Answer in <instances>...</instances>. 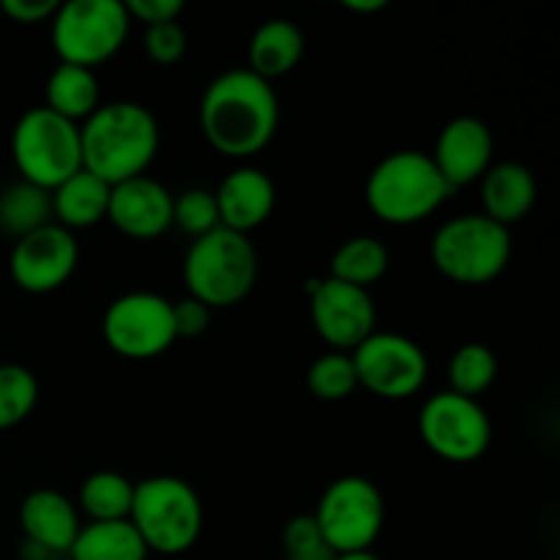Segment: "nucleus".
Instances as JSON below:
<instances>
[{"label":"nucleus","instance_id":"13","mask_svg":"<svg viewBox=\"0 0 560 560\" xmlns=\"http://www.w3.org/2000/svg\"><path fill=\"white\" fill-rule=\"evenodd\" d=\"M310 312L317 337L337 353H353L366 337L375 334V304L370 293L339 279H312Z\"/></svg>","mask_w":560,"mask_h":560},{"label":"nucleus","instance_id":"18","mask_svg":"<svg viewBox=\"0 0 560 560\" xmlns=\"http://www.w3.org/2000/svg\"><path fill=\"white\" fill-rule=\"evenodd\" d=\"M20 525L25 541L49 556H66L82 528L74 503L55 490L31 492L20 506Z\"/></svg>","mask_w":560,"mask_h":560},{"label":"nucleus","instance_id":"32","mask_svg":"<svg viewBox=\"0 0 560 560\" xmlns=\"http://www.w3.org/2000/svg\"><path fill=\"white\" fill-rule=\"evenodd\" d=\"M186 33L178 22H164V25H153L145 31V52L153 63L173 66L186 55Z\"/></svg>","mask_w":560,"mask_h":560},{"label":"nucleus","instance_id":"29","mask_svg":"<svg viewBox=\"0 0 560 560\" xmlns=\"http://www.w3.org/2000/svg\"><path fill=\"white\" fill-rule=\"evenodd\" d=\"M306 386H310L312 397L323 399V402H339V399L350 397L359 388V377H355V366L350 353H326L315 359V364L306 372Z\"/></svg>","mask_w":560,"mask_h":560},{"label":"nucleus","instance_id":"20","mask_svg":"<svg viewBox=\"0 0 560 560\" xmlns=\"http://www.w3.org/2000/svg\"><path fill=\"white\" fill-rule=\"evenodd\" d=\"M304 58V33L290 20H268L249 42V71L271 82L290 74Z\"/></svg>","mask_w":560,"mask_h":560},{"label":"nucleus","instance_id":"4","mask_svg":"<svg viewBox=\"0 0 560 560\" xmlns=\"http://www.w3.org/2000/svg\"><path fill=\"white\" fill-rule=\"evenodd\" d=\"M452 195L424 151H397L377 162L366 180L370 211L386 224H419Z\"/></svg>","mask_w":560,"mask_h":560},{"label":"nucleus","instance_id":"22","mask_svg":"<svg viewBox=\"0 0 560 560\" xmlns=\"http://www.w3.org/2000/svg\"><path fill=\"white\" fill-rule=\"evenodd\" d=\"M47 109L71 124H85L102 107V88L93 69L60 63L47 80Z\"/></svg>","mask_w":560,"mask_h":560},{"label":"nucleus","instance_id":"24","mask_svg":"<svg viewBox=\"0 0 560 560\" xmlns=\"http://www.w3.org/2000/svg\"><path fill=\"white\" fill-rule=\"evenodd\" d=\"M47 224H52V191L25 180L0 191V233L20 241Z\"/></svg>","mask_w":560,"mask_h":560},{"label":"nucleus","instance_id":"26","mask_svg":"<svg viewBox=\"0 0 560 560\" xmlns=\"http://www.w3.org/2000/svg\"><path fill=\"white\" fill-rule=\"evenodd\" d=\"M131 501H135V485L124 474L115 470H98L82 481L80 506L91 517V523H118L129 520Z\"/></svg>","mask_w":560,"mask_h":560},{"label":"nucleus","instance_id":"12","mask_svg":"<svg viewBox=\"0 0 560 560\" xmlns=\"http://www.w3.org/2000/svg\"><path fill=\"white\" fill-rule=\"evenodd\" d=\"M359 386L381 399H408L424 388L430 364L413 339L402 334H372L350 353Z\"/></svg>","mask_w":560,"mask_h":560},{"label":"nucleus","instance_id":"14","mask_svg":"<svg viewBox=\"0 0 560 560\" xmlns=\"http://www.w3.org/2000/svg\"><path fill=\"white\" fill-rule=\"evenodd\" d=\"M80 262V244L74 233L60 224H47L14 244L9 260L11 279L20 290L33 295L63 288Z\"/></svg>","mask_w":560,"mask_h":560},{"label":"nucleus","instance_id":"10","mask_svg":"<svg viewBox=\"0 0 560 560\" xmlns=\"http://www.w3.org/2000/svg\"><path fill=\"white\" fill-rule=\"evenodd\" d=\"M102 334L109 350L131 361L162 355L175 342L173 301L159 293H126L107 306Z\"/></svg>","mask_w":560,"mask_h":560},{"label":"nucleus","instance_id":"1","mask_svg":"<svg viewBox=\"0 0 560 560\" xmlns=\"http://www.w3.org/2000/svg\"><path fill=\"white\" fill-rule=\"evenodd\" d=\"M279 126V98L271 82L249 69L219 74L200 102L202 137L222 156L249 159L268 148Z\"/></svg>","mask_w":560,"mask_h":560},{"label":"nucleus","instance_id":"6","mask_svg":"<svg viewBox=\"0 0 560 560\" xmlns=\"http://www.w3.org/2000/svg\"><path fill=\"white\" fill-rule=\"evenodd\" d=\"M11 153L25 184L55 191L82 170L80 126L55 115L44 104L33 107L11 131Z\"/></svg>","mask_w":560,"mask_h":560},{"label":"nucleus","instance_id":"3","mask_svg":"<svg viewBox=\"0 0 560 560\" xmlns=\"http://www.w3.org/2000/svg\"><path fill=\"white\" fill-rule=\"evenodd\" d=\"M257 249L249 235L217 228L191 241L184 257V282L191 299L202 301L208 310H224L244 301L255 290Z\"/></svg>","mask_w":560,"mask_h":560},{"label":"nucleus","instance_id":"17","mask_svg":"<svg viewBox=\"0 0 560 560\" xmlns=\"http://www.w3.org/2000/svg\"><path fill=\"white\" fill-rule=\"evenodd\" d=\"M219 211V228L249 235L268 222L277 206V186L262 170L238 167L213 191Z\"/></svg>","mask_w":560,"mask_h":560},{"label":"nucleus","instance_id":"8","mask_svg":"<svg viewBox=\"0 0 560 560\" xmlns=\"http://www.w3.org/2000/svg\"><path fill=\"white\" fill-rule=\"evenodd\" d=\"M129 27L120 0H71L52 16V47L60 63L93 69L124 47Z\"/></svg>","mask_w":560,"mask_h":560},{"label":"nucleus","instance_id":"25","mask_svg":"<svg viewBox=\"0 0 560 560\" xmlns=\"http://www.w3.org/2000/svg\"><path fill=\"white\" fill-rule=\"evenodd\" d=\"M388 271V249L372 235L345 241L331 257V279L366 290Z\"/></svg>","mask_w":560,"mask_h":560},{"label":"nucleus","instance_id":"28","mask_svg":"<svg viewBox=\"0 0 560 560\" xmlns=\"http://www.w3.org/2000/svg\"><path fill=\"white\" fill-rule=\"evenodd\" d=\"M38 402V381L27 366L0 364V432L22 424Z\"/></svg>","mask_w":560,"mask_h":560},{"label":"nucleus","instance_id":"38","mask_svg":"<svg viewBox=\"0 0 560 560\" xmlns=\"http://www.w3.org/2000/svg\"><path fill=\"white\" fill-rule=\"evenodd\" d=\"M49 560H58V558H49Z\"/></svg>","mask_w":560,"mask_h":560},{"label":"nucleus","instance_id":"19","mask_svg":"<svg viewBox=\"0 0 560 560\" xmlns=\"http://www.w3.org/2000/svg\"><path fill=\"white\" fill-rule=\"evenodd\" d=\"M481 202L485 217L501 228L523 222L536 202V178L525 164L501 162L492 164L481 178Z\"/></svg>","mask_w":560,"mask_h":560},{"label":"nucleus","instance_id":"31","mask_svg":"<svg viewBox=\"0 0 560 560\" xmlns=\"http://www.w3.org/2000/svg\"><path fill=\"white\" fill-rule=\"evenodd\" d=\"M284 560H334L337 552L326 545L312 514H301L284 525Z\"/></svg>","mask_w":560,"mask_h":560},{"label":"nucleus","instance_id":"16","mask_svg":"<svg viewBox=\"0 0 560 560\" xmlns=\"http://www.w3.org/2000/svg\"><path fill=\"white\" fill-rule=\"evenodd\" d=\"M107 219L129 238H159L173 228V195L148 175L124 180L109 189Z\"/></svg>","mask_w":560,"mask_h":560},{"label":"nucleus","instance_id":"7","mask_svg":"<svg viewBox=\"0 0 560 560\" xmlns=\"http://www.w3.org/2000/svg\"><path fill=\"white\" fill-rule=\"evenodd\" d=\"M512 257V235L485 213H463L432 238V262L457 284H487L503 273Z\"/></svg>","mask_w":560,"mask_h":560},{"label":"nucleus","instance_id":"30","mask_svg":"<svg viewBox=\"0 0 560 560\" xmlns=\"http://www.w3.org/2000/svg\"><path fill=\"white\" fill-rule=\"evenodd\" d=\"M173 224L184 233L200 235L211 233L219 228L217 197L208 189H186L184 195L173 197Z\"/></svg>","mask_w":560,"mask_h":560},{"label":"nucleus","instance_id":"36","mask_svg":"<svg viewBox=\"0 0 560 560\" xmlns=\"http://www.w3.org/2000/svg\"><path fill=\"white\" fill-rule=\"evenodd\" d=\"M345 9L355 11V14H375V11L386 9V0H345Z\"/></svg>","mask_w":560,"mask_h":560},{"label":"nucleus","instance_id":"23","mask_svg":"<svg viewBox=\"0 0 560 560\" xmlns=\"http://www.w3.org/2000/svg\"><path fill=\"white\" fill-rule=\"evenodd\" d=\"M66 556L69 560H145L148 547L129 520H118L82 525Z\"/></svg>","mask_w":560,"mask_h":560},{"label":"nucleus","instance_id":"11","mask_svg":"<svg viewBox=\"0 0 560 560\" xmlns=\"http://www.w3.org/2000/svg\"><path fill=\"white\" fill-rule=\"evenodd\" d=\"M419 435L432 454L446 463H476L490 448L492 427L476 399L441 392L419 413Z\"/></svg>","mask_w":560,"mask_h":560},{"label":"nucleus","instance_id":"2","mask_svg":"<svg viewBox=\"0 0 560 560\" xmlns=\"http://www.w3.org/2000/svg\"><path fill=\"white\" fill-rule=\"evenodd\" d=\"M82 170L107 186L140 178L159 151V124L145 104H102L80 124Z\"/></svg>","mask_w":560,"mask_h":560},{"label":"nucleus","instance_id":"15","mask_svg":"<svg viewBox=\"0 0 560 560\" xmlns=\"http://www.w3.org/2000/svg\"><path fill=\"white\" fill-rule=\"evenodd\" d=\"M492 153H495V140L490 126L474 115H463L443 126L430 159L454 191L485 178L487 170L492 167Z\"/></svg>","mask_w":560,"mask_h":560},{"label":"nucleus","instance_id":"35","mask_svg":"<svg viewBox=\"0 0 560 560\" xmlns=\"http://www.w3.org/2000/svg\"><path fill=\"white\" fill-rule=\"evenodd\" d=\"M58 5V0H3L0 9L20 25H36V22L52 20Z\"/></svg>","mask_w":560,"mask_h":560},{"label":"nucleus","instance_id":"9","mask_svg":"<svg viewBox=\"0 0 560 560\" xmlns=\"http://www.w3.org/2000/svg\"><path fill=\"white\" fill-rule=\"evenodd\" d=\"M312 517L326 545L337 556H348L375 545L386 523V503L370 479L342 476L326 487Z\"/></svg>","mask_w":560,"mask_h":560},{"label":"nucleus","instance_id":"34","mask_svg":"<svg viewBox=\"0 0 560 560\" xmlns=\"http://www.w3.org/2000/svg\"><path fill=\"white\" fill-rule=\"evenodd\" d=\"M126 14L129 20L142 22V25H164V22H178V14L184 11L180 0H129Z\"/></svg>","mask_w":560,"mask_h":560},{"label":"nucleus","instance_id":"5","mask_svg":"<svg viewBox=\"0 0 560 560\" xmlns=\"http://www.w3.org/2000/svg\"><path fill=\"white\" fill-rule=\"evenodd\" d=\"M129 523L148 552L180 556L200 539L202 503L189 481L178 476H151L135 485Z\"/></svg>","mask_w":560,"mask_h":560},{"label":"nucleus","instance_id":"27","mask_svg":"<svg viewBox=\"0 0 560 560\" xmlns=\"http://www.w3.org/2000/svg\"><path fill=\"white\" fill-rule=\"evenodd\" d=\"M498 377V359L487 345L470 342L463 345L448 361V392L459 397L476 399L495 383Z\"/></svg>","mask_w":560,"mask_h":560},{"label":"nucleus","instance_id":"37","mask_svg":"<svg viewBox=\"0 0 560 560\" xmlns=\"http://www.w3.org/2000/svg\"><path fill=\"white\" fill-rule=\"evenodd\" d=\"M334 560H381V558H377L372 550H364V552H348V556H337Z\"/></svg>","mask_w":560,"mask_h":560},{"label":"nucleus","instance_id":"21","mask_svg":"<svg viewBox=\"0 0 560 560\" xmlns=\"http://www.w3.org/2000/svg\"><path fill=\"white\" fill-rule=\"evenodd\" d=\"M109 189L104 180L91 175L88 170H80L71 178H66L58 189L52 191V217L55 224L71 230H85L107 219L109 208Z\"/></svg>","mask_w":560,"mask_h":560},{"label":"nucleus","instance_id":"33","mask_svg":"<svg viewBox=\"0 0 560 560\" xmlns=\"http://www.w3.org/2000/svg\"><path fill=\"white\" fill-rule=\"evenodd\" d=\"M211 312L202 301L197 299H184L178 304H173V326L175 337L178 339H195L200 334H206V328L211 326Z\"/></svg>","mask_w":560,"mask_h":560}]
</instances>
